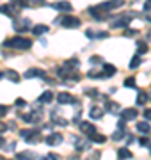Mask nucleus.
Instances as JSON below:
<instances>
[{"instance_id": "nucleus-38", "label": "nucleus", "mask_w": 151, "mask_h": 160, "mask_svg": "<svg viewBox=\"0 0 151 160\" xmlns=\"http://www.w3.org/2000/svg\"><path fill=\"white\" fill-rule=\"evenodd\" d=\"M29 6H45V0H27Z\"/></svg>"}, {"instance_id": "nucleus-12", "label": "nucleus", "mask_w": 151, "mask_h": 160, "mask_svg": "<svg viewBox=\"0 0 151 160\" xmlns=\"http://www.w3.org/2000/svg\"><path fill=\"white\" fill-rule=\"evenodd\" d=\"M139 116V110L137 109H124V110H121V119H124V121H132V119H135Z\"/></svg>"}, {"instance_id": "nucleus-16", "label": "nucleus", "mask_w": 151, "mask_h": 160, "mask_svg": "<svg viewBox=\"0 0 151 160\" xmlns=\"http://www.w3.org/2000/svg\"><path fill=\"white\" fill-rule=\"evenodd\" d=\"M149 130H151V126L148 121H139L137 123V132L139 133H142V135H149Z\"/></svg>"}, {"instance_id": "nucleus-37", "label": "nucleus", "mask_w": 151, "mask_h": 160, "mask_svg": "<svg viewBox=\"0 0 151 160\" xmlns=\"http://www.w3.org/2000/svg\"><path fill=\"white\" fill-rule=\"evenodd\" d=\"M7 112H9V107H7V105H0V119H2L4 116H7Z\"/></svg>"}, {"instance_id": "nucleus-45", "label": "nucleus", "mask_w": 151, "mask_h": 160, "mask_svg": "<svg viewBox=\"0 0 151 160\" xmlns=\"http://www.w3.org/2000/svg\"><path fill=\"white\" fill-rule=\"evenodd\" d=\"M124 126H126V121L124 119H121L119 123H117V128H124Z\"/></svg>"}, {"instance_id": "nucleus-2", "label": "nucleus", "mask_w": 151, "mask_h": 160, "mask_svg": "<svg viewBox=\"0 0 151 160\" xmlns=\"http://www.w3.org/2000/svg\"><path fill=\"white\" fill-rule=\"evenodd\" d=\"M55 23L62 25L64 29H76V27H80V20L76 16H61L55 20Z\"/></svg>"}, {"instance_id": "nucleus-39", "label": "nucleus", "mask_w": 151, "mask_h": 160, "mask_svg": "<svg viewBox=\"0 0 151 160\" xmlns=\"http://www.w3.org/2000/svg\"><path fill=\"white\" fill-rule=\"evenodd\" d=\"M4 148H6V151H14L16 149V142L14 141L12 142H7V146H4Z\"/></svg>"}, {"instance_id": "nucleus-9", "label": "nucleus", "mask_w": 151, "mask_h": 160, "mask_svg": "<svg viewBox=\"0 0 151 160\" xmlns=\"http://www.w3.org/2000/svg\"><path fill=\"white\" fill-rule=\"evenodd\" d=\"M41 116H43V110H36V112H30V114H22V119L25 123H39Z\"/></svg>"}, {"instance_id": "nucleus-24", "label": "nucleus", "mask_w": 151, "mask_h": 160, "mask_svg": "<svg viewBox=\"0 0 151 160\" xmlns=\"http://www.w3.org/2000/svg\"><path fill=\"white\" fill-rule=\"evenodd\" d=\"M12 11H14V7H12V4L11 6H0V12H2V14H7V16H11L12 18Z\"/></svg>"}, {"instance_id": "nucleus-47", "label": "nucleus", "mask_w": 151, "mask_h": 160, "mask_svg": "<svg viewBox=\"0 0 151 160\" xmlns=\"http://www.w3.org/2000/svg\"><path fill=\"white\" fill-rule=\"evenodd\" d=\"M148 100H149V102H151V92H149V94H148Z\"/></svg>"}, {"instance_id": "nucleus-27", "label": "nucleus", "mask_w": 151, "mask_h": 160, "mask_svg": "<svg viewBox=\"0 0 151 160\" xmlns=\"http://www.w3.org/2000/svg\"><path fill=\"white\" fill-rule=\"evenodd\" d=\"M105 109L109 110V112H117V110H119V105H117L116 102H107L105 103Z\"/></svg>"}, {"instance_id": "nucleus-30", "label": "nucleus", "mask_w": 151, "mask_h": 160, "mask_svg": "<svg viewBox=\"0 0 151 160\" xmlns=\"http://www.w3.org/2000/svg\"><path fill=\"white\" fill-rule=\"evenodd\" d=\"M124 133H126L124 128H117L116 133H112V141H119V139H123V137H124Z\"/></svg>"}, {"instance_id": "nucleus-23", "label": "nucleus", "mask_w": 151, "mask_h": 160, "mask_svg": "<svg viewBox=\"0 0 151 160\" xmlns=\"http://www.w3.org/2000/svg\"><path fill=\"white\" fill-rule=\"evenodd\" d=\"M140 62H142V59H140V55L137 53V55H134L132 57V61H130V69H135V68H139Z\"/></svg>"}, {"instance_id": "nucleus-29", "label": "nucleus", "mask_w": 151, "mask_h": 160, "mask_svg": "<svg viewBox=\"0 0 151 160\" xmlns=\"http://www.w3.org/2000/svg\"><path fill=\"white\" fill-rule=\"evenodd\" d=\"M146 52H148V45H146L144 41H139V43H137V53H139V55H144Z\"/></svg>"}, {"instance_id": "nucleus-34", "label": "nucleus", "mask_w": 151, "mask_h": 160, "mask_svg": "<svg viewBox=\"0 0 151 160\" xmlns=\"http://www.w3.org/2000/svg\"><path fill=\"white\" fill-rule=\"evenodd\" d=\"M149 139H148V135H144L142 139H139V146L140 148H149Z\"/></svg>"}, {"instance_id": "nucleus-32", "label": "nucleus", "mask_w": 151, "mask_h": 160, "mask_svg": "<svg viewBox=\"0 0 151 160\" xmlns=\"http://www.w3.org/2000/svg\"><path fill=\"white\" fill-rule=\"evenodd\" d=\"M87 148H89L87 141H78V142H76V146H75L76 151H84V149H87Z\"/></svg>"}, {"instance_id": "nucleus-8", "label": "nucleus", "mask_w": 151, "mask_h": 160, "mask_svg": "<svg viewBox=\"0 0 151 160\" xmlns=\"http://www.w3.org/2000/svg\"><path fill=\"white\" fill-rule=\"evenodd\" d=\"M85 36H87L89 39H107V38H109V32H107V30H93V29H89V30H85Z\"/></svg>"}, {"instance_id": "nucleus-44", "label": "nucleus", "mask_w": 151, "mask_h": 160, "mask_svg": "<svg viewBox=\"0 0 151 160\" xmlns=\"http://www.w3.org/2000/svg\"><path fill=\"white\" fill-rule=\"evenodd\" d=\"M7 130V125H4V123H0V135L4 133V132Z\"/></svg>"}, {"instance_id": "nucleus-20", "label": "nucleus", "mask_w": 151, "mask_h": 160, "mask_svg": "<svg viewBox=\"0 0 151 160\" xmlns=\"http://www.w3.org/2000/svg\"><path fill=\"white\" fill-rule=\"evenodd\" d=\"M52 100H53V92L52 91H45L39 96V100H37V102H39V103H50Z\"/></svg>"}, {"instance_id": "nucleus-41", "label": "nucleus", "mask_w": 151, "mask_h": 160, "mask_svg": "<svg viewBox=\"0 0 151 160\" xmlns=\"http://www.w3.org/2000/svg\"><path fill=\"white\" fill-rule=\"evenodd\" d=\"M25 103H27V102H25L23 98H16V102H14V105H16V107H25Z\"/></svg>"}, {"instance_id": "nucleus-4", "label": "nucleus", "mask_w": 151, "mask_h": 160, "mask_svg": "<svg viewBox=\"0 0 151 160\" xmlns=\"http://www.w3.org/2000/svg\"><path fill=\"white\" fill-rule=\"evenodd\" d=\"M57 102L61 103V105H76V107H78V100H76L73 94H70V92H59Z\"/></svg>"}, {"instance_id": "nucleus-35", "label": "nucleus", "mask_w": 151, "mask_h": 160, "mask_svg": "<svg viewBox=\"0 0 151 160\" xmlns=\"http://www.w3.org/2000/svg\"><path fill=\"white\" fill-rule=\"evenodd\" d=\"M85 94H87V96H93V98H98L100 96V92H98V89H85Z\"/></svg>"}, {"instance_id": "nucleus-19", "label": "nucleus", "mask_w": 151, "mask_h": 160, "mask_svg": "<svg viewBox=\"0 0 151 160\" xmlns=\"http://www.w3.org/2000/svg\"><path fill=\"white\" fill-rule=\"evenodd\" d=\"M117 157H119V158H134V153L128 148H119L117 149Z\"/></svg>"}, {"instance_id": "nucleus-31", "label": "nucleus", "mask_w": 151, "mask_h": 160, "mask_svg": "<svg viewBox=\"0 0 151 160\" xmlns=\"http://www.w3.org/2000/svg\"><path fill=\"white\" fill-rule=\"evenodd\" d=\"M64 66H66V68H70V69H75V68L80 66V62H78L76 59H70V61H66V62H64Z\"/></svg>"}, {"instance_id": "nucleus-15", "label": "nucleus", "mask_w": 151, "mask_h": 160, "mask_svg": "<svg viewBox=\"0 0 151 160\" xmlns=\"http://www.w3.org/2000/svg\"><path fill=\"white\" fill-rule=\"evenodd\" d=\"M87 139L91 141V142H105V141H107V137L101 135V133H98L96 130L91 132V133H87Z\"/></svg>"}, {"instance_id": "nucleus-13", "label": "nucleus", "mask_w": 151, "mask_h": 160, "mask_svg": "<svg viewBox=\"0 0 151 160\" xmlns=\"http://www.w3.org/2000/svg\"><path fill=\"white\" fill-rule=\"evenodd\" d=\"M89 14L93 16V20H98V22H103V20H107L105 12L100 11V9H96V7H89Z\"/></svg>"}, {"instance_id": "nucleus-10", "label": "nucleus", "mask_w": 151, "mask_h": 160, "mask_svg": "<svg viewBox=\"0 0 151 160\" xmlns=\"http://www.w3.org/2000/svg\"><path fill=\"white\" fill-rule=\"evenodd\" d=\"M45 142L48 144V146H59V144L62 142V135H61V133H50V135H48L46 139H45Z\"/></svg>"}, {"instance_id": "nucleus-42", "label": "nucleus", "mask_w": 151, "mask_h": 160, "mask_svg": "<svg viewBox=\"0 0 151 160\" xmlns=\"http://www.w3.org/2000/svg\"><path fill=\"white\" fill-rule=\"evenodd\" d=\"M142 116H144L146 121H151V109H144V114Z\"/></svg>"}, {"instance_id": "nucleus-22", "label": "nucleus", "mask_w": 151, "mask_h": 160, "mask_svg": "<svg viewBox=\"0 0 151 160\" xmlns=\"http://www.w3.org/2000/svg\"><path fill=\"white\" fill-rule=\"evenodd\" d=\"M80 130H82V133H91V132H94L96 128H94V125H91V123H80Z\"/></svg>"}, {"instance_id": "nucleus-28", "label": "nucleus", "mask_w": 151, "mask_h": 160, "mask_svg": "<svg viewBox=\"0 0 151 160\" xmlns=\"http://www.w3.org/2000/svg\"><path fill=\"white\" fill-rule=\"evenodd\" d=\"M16 158H37V155L34 151H23V153H18Z\"/></svg>"}, {"instance_id": "nucleus-6", "label": "nucleus", "mask_w": 151, "mask_h": 160, "mask_svg": "<svg viewBox=\"0 0 151 160\" xmlns=\"http://www.w3.org/2000/svg\"><path fill=\"white\" fill-rule=\"evenodd\" d=\"M50 7H53V9H57V11H61V12H71L73 11V6H71L70 2H66V0L53 2V4H50Z\"/></svg>"}, {"instance_id": "nucleus-21", "label": "nucleus", "mask_w": 151, "mask_h": 160, "mask_svg": "<svg viewBox=\"0 0 151 160\" xmlns=\"http://www.w3.org/2000/svg\"><path fill=\"white\" fill-rule=\"evenodd\" d=\"M32 32H34L36 36H45L48 32V27H46V25H34Z\"/></svg>"}, {"instance_id": "nucleus-18", "label": "nucleus", "mask_w": 151, "mask_h": 160, "mask_svg": "<svg viewBox=\"0 0 151 160\" xmlns=\"http://www.w3.org/2000/svg\"><path fill=\"white\" fill-rule=\"evenodd\" d=\"M116 71H117L116 66H112V64H107V62L103 64V75H105V78H107V77H112V75H116Z\"/></svg>"}, {"instance_id": "nucleus-48", "label": "nucleus", "mask_w": 151, "mask_h": 160, "mask_svg": "<svg viewBox=\"0 0 151 160\" xmlns=\"http://www.w3.org/2000/svg\"><path fill=\"white\" fill-rule=\"evenodd\" d=\"M0 78H4V73H0Z\"/></svg>"}, {"instance_id": "nucleus-46", "label": "nucleus", "mask_w": 151, "mask_h": 160, "mask_svg": "<svg viewBox=\"0 0 151 160\" xmlns=\"http://www.w3.org/2000/svg\"><path fill=\"white\" fill-rule=\"evenodd\" d=\"M4 144H6V141H4V137L0 135V148H4Z\"/></svg>"}, {"instance_id": "nucleus-3", "label": "nucleus", "mask_w": 151, "mask_h": 160, "mask_svg": "<svg viewBox=\"0 0 151 160\" xmlns=\"http://www.w3.org/2000/svg\"><path fill=\"white\" fill-rule=\"evenodd\" d=\"M137 14L135 12H130V14H119L117 18L112 20V27L114 29H121V27H126L128 23L132 22V18H135Z\"/></svg>"}, {"instance_id": "nucleus-26", "label": "nucleus", "mask_w": 151, "mask_h": 160, "mask_svg": "<svg viewBox=\"0 0 151 160\" xmlns=\"http://www.w3.org/2000/svg\"><path fill=\"white\" fill-rule=\"evenodd\" d=\"M124 87L135 89V87H137V80H135V77H128V78H124Z\"/></svg>"}, {"instance_id": "nucleus-33", "label": "nucleus", "mask_w": 151, "mask_h": 160, "mask_svg": "<svg viewBox=\"0 0 151 160\" xmlns=\"http://www.w3.org/2000/svg\"><path fill=\"white\" fill-rule=\"evenodd\" d=\"M124 29H126V27H124ZM137 34H139V30H135V29H126L124 32H123L124 38H135Z\"/></svg>"}, {"instance_id": "nucleus-43", "label": "nucleus", "mask_w": 151, "mask_h": 160, "mask_svg": "<svg viewBox=\"0 0 151 160\" xmlns=\"http://www.w3.org/2000/svg\"><path fill=\"white\" fill-rule=\"evenodd\" d=\"M144 11L146 12L151 11V0H146V2H144Z\"/></svg>"}, {"instance_id": "nucleus-5", "label": "nucleus", "mask_w": 151, "mask_h": 160, "mask_svg": "<svg viewBox=\"0 0 151 160\" xmlns=\"http://www.w3.org/2000/svg\"><path fill=\"white\" fill-rule=\"evenodd\" d=\"M12 27H14L16 32H25V30H29V27H30V20H27V18H14Z\"/></svg>"}, {"instance_id": "nucleus-11", "label": "nucleus", "mask_w": 151, "mask_h": 160, "mask_svg": "<svg viewBox=\"0 0 151 160\" xmlns=\"http://www.w3.org/2000/svg\"><path fill=\"white\" fill-rule=\"evenodd\" d=\"M45 77H46L45 71H41L37 68H30L25 71V78H45Z\"/></svg>"}, {"instance_id": "nucleus-7", "label": "nucleus", "mask_w": 151, "mask_h": 160, "mask_svg": "<svg viewBox=\"0 0 151 160\" xmlns=\"http://www.w3.org/2000/svg\"><path fill=\"white\" fill-rule=\"evenodd\" d=\"M20 137H23L29 142H34L39 139V130H20Z\"/></svg>"}, {"instance_id": "nucleus-17", "label": "nucleus", "mask_w": 151, "mask_h": 160, "mask_svg": "<svg viewBox=\"0 0 151 160\" xmlns=\"http://www.w3.org/2000/svg\"><path fill=\"white\" fill-rule=\"evenodd\" d=\"M4 77H6V78H9L11 82H14V84H18V82H20V75H18L14 69H7V71H4Z\"/></svg>"}, {"instance_id": "nucleus-14", "label": "nucleus", "mask_w": 151, "mask_h": 160, "mask_svg": "<svg viewBox=\"0 0 151 160\" xmlns=\"http://www.w3.org/2000/svg\"><path fill=\"white\" fill-rule=\"evenodd\" d=\"M89 116H91V119H93V121L101 119V118H103V109H100V107L93 105V107H91V110H89Z\"/></svg>"}, {"instance_id": "nucleus-1", "label": "nucleus", "mask_w": 151, "mask_h": 160, "mask_svg": "<svg viewBox=\"0 0 151 160\" xmlns=\"http://www.w3.org/2000/svg\"><path fill=\"white\" fill-rule=\"evenodd\" d=\"M4 46L6 48H12V50H30L32 48V41L29 38H23V36H16V38H11V39L4 41Z\"/></svg>"}, {"instance_id": "nucleus-49", "label": "nucleus", "mask_w": 151, "mask_h": 160, "mask_svg": "<svg viewBox=\"0 0 151 160\" xmlns=\"http://www.w3.org/2000/svg\"><path fill=\"white\" fill-rule=\"evenodd\" d=\"M149 153H151V148H149Z\"/></svg>"}, {"instance_id": "nucleus-36", "label": "nucleus", "mask_w": 151, "mask_h": 160, "mask_svg": "<svg viewBox=\"0 0 151 160\" xmlns=\"http://www.w3.org/2000/svg\"><path fill=\"white\" fill-rule=\"evenodd\" d=\"M87 77H89V78H105L103 73H96V71H89Z\"/></svg>"}, {"instance_id": "nucleus-25", "label": "nucleus", "mask_w": 151, "mask_h": 160, "mask_svg": "<svg viewBox=\"0 0 151 160\" xmlns=\"http://www.w3.org/2000/svg\"><path fill=\"white\" fill-rule=\"evenodd\" d=\"M146 103H148V94L144 91H139V94H137V105H146Z\"/></svg>"}, {"instance_id": "nucleus-40", "label": "nucleus", "mask_w": 151, "mask_h": 160, "mask_svg": "<svg viewBox=\"0 0 151 160\" xmlns=\"http://www.w3.org/2000/svg\"><path fill=\"white\" fill-rule=\"evenodd\" d=\"M89 61H91V64H101V62H103V61H101V57H98V55H93Z\"/></svg>"}]
</instances>
